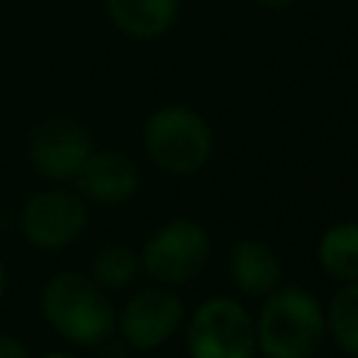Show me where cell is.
Returning <instances> with one entry per match:
<instances>
[{
    "mask_svg": "<svg viewBox=\"0 0 358 358\" xmlns=\"http://www.w3.org/2000/svg\"><path fill=\"white\" fill-rule=\"evenodd\" d=\"M324 336V308L302 285H277L263 296L255 319V344L263 358H313Z\"/></svg>",
    "mask_w": 358,
    "mask_h": 358,
    "instance_id": "cell-1",
    "label": "cell"
},
{
    "mask_svg": "<svg viewBox=\"0 0 358 358\" xmlns=\"http://www.w3.org/2000/svg\"><path fill=\"white\" fill-rule=\"evenodd\" d=\"M42 313L62 338L81 347L103 341L117 324V313L106 291L78 271L50 277L42 291Z\"/></svg>",
    "mask_w": 358,
    "mask_h": 358,
    "instance_id": "cell-2",
    "label": "cell"
},
{
    "mask_svg": "<svg viewBox=\"0 0 358 358\" xmlns=\"http://www.w3.org/2000/svg\"><path fill=\"white\" fill-rule=\"evenodd\" d=\"M143 148L159 171L190 176L201 171L213 154V129L190 106H162L145 120Z\"/></svg>",
    "mask_w": 358,
    "mask_h": 358,
    "instance_id": "cell-3",
    "label": "cell"
},
{
    "mask_svg": "<svg viewBox=\"0 0 358 358\" xmlns=\"http://www.w3.org/2000/svg\"><path fill=\"white\" fill-rule=\"evenodd\" d=\"M190 358H252L255 319L232 296H210L196 305L187 322Z\"/></svg>",
    "mask_w": 358,
    "mask_h": 358,
    "instance_id": "cell-4",
    "label": "cell"
},
{
    "mask_svg": "<svg viewBox=\"0 0 358 358\" xmlns=\"http://www.w3.org/2000/svg\"><path fill=\"white\" fill-rule=\"evenodd\" d=\"M210 235L193 218H173L162 224L140 252V268L162 285L190 282L210 260Z\"/></svg>",
    "mask_w": 358,
    "mask_h": 358,
    "instance_id": "cell-5",
    "label": "cell"
},
{
    "mask_svg": "<svg viewBox=\"0 0 358 358\" xmlns=\"http://www.w3.org/2000/svg\"><path fill=\"white\" fill-rule=\"evenodd\" d=\"M87 227V204L70 190H45L25 201L22 232L36 249H62Z\"/></svg>",
    "mask_w": 358,
    "mask_h": 358,
    "instance_id": "cell-6",
    "label": "cell"
},
{
    "mask_svg": "<svg viewBox=\"0 0 358 358\" xmlns=\"http://www.w3.org/2000/svg\"><path fill=\"white\" fill-rule=\"evenodd\" d=\"M182 319L185 302L179 294L168 288H145L126 302L117 327L134 350H157L176 336Z\"/></svg>",
    "mask_w": 358,
    "mask_h": 358,
    "instance_id": "cell-7",
    "label": "cell"
},
{
    "mask_svg": "<svg viewBox=\"0 0 358 358\" xmlns=\"http://www.w3.org/2000/svg\"><path fill=\"white\" fill-rule=\"evenodd\" d=\"M28 154L36 171L48 179H73L92 154L90 134L64 117H50L31 131Z\"/></svg>",
    "mask_w": 358,
    "mask_h": 358,
    "instance_id": "cell-8",
    "label": "cell"
},
{
    "mask_svg": "<svg viewBox=\"0 0 358 358\" xmlns=\"http://www.w3.org/2000/svg\"><path fill=\"white\" fill-rule=\"evenodd\" d=\"M78 190L98 204H123L140 187V168L117 151H92L73 176Z\"/></svg>",
    "mask_w": 358,
    "mask_h": 358,
    "instance_id": "cell-9",
    "label": "cell"
},
{
    "mask_svg": "<svg viewBox=\"0 0 358 358\" xmlns=\"http://www.w3.org/2000/svg\"><path fill=\"white\" fill-rule=\"evenodd\" d=\"M229 280L246 296H266L282 280L277 252L255 238H243L229 249Z\"/></svg>",
    "mask_w": 358,
    "mask_h": 358,
    "instance_id": "cell-10",
    "label": "cell"
},
{
    "mask_svg": "<svg viewBox=\"0 0 358 358\" xmlns=\"http://www.w3.org/2000/svg\"><path fill=\"white\" fill-rule=\"evenodd\" d=\"M112 25L129 39H157L176 22L179 0H103Z\"/></svg>",
    "mask_w": 358,
    "mask_h": 358,
    "instance_id": "cell-11",
    "label": "cell"
},
{
    "mask_svg": "<svg viewBox=\"0 0 358 358\" xmlns=\"http://www.w3.org/2000/svg\"><path fill=\"white\" fill-rule=\"evenodd\" d=\"M316 260L322 271L338 282L358 280V221L330 224L316 246Z\"/></svg>",
    "mask_w": 358,
    "mask_h": 358,
    "instance_id": "cell-12",
    "label": "cell"
},
{
    "mask_svg": "<svg viewBox=\"0 0 358 358\" xmlns=\"http://www.w3.org/2000/svg\"><path fill=\"white\" fill-rule=\"evenodd\" d=\"M327 333L336 347L352 358H358V280L344 282L324 308Z\"/></svg>",
    "mask_w": 358,
    "mask_h": 358,
    "instance_id": "cell-13",
    "label": "cell"
},
{
    "mask_svg": "<svg viewBox=\"0 0 358 358\" xmlns=\"http://www.w3.org/2000/svg\"><path fill=\"white\" fill-rule=\"evenodd\" d=\"M140 274V257L126 243H109L92 257V280L101 288H129Z\"/></svg>",
    "mask_w": 358,
    "mask_h": 358,
    "instance_id": "cell-14",
    "label": "cell"
},
{
    "mask_svg": "<svg viewBox=\"0 0 358 358\" xmlns=\"http://www.w3.org/2000/svg\"><path fill=\"white\" fill-rule=\"evenodd\" d=\"M0 358H28V350L14 336L0 333Z\"/></svg>",
    "mask_w": 358,
    "mask_h": 358,
    "instance_id": "cell-15",
    "label": "cell"
},
{
    "mask_svg": "<svg viewBox=\"0 0 358 358\" xmlns=\"http://www.w3.org/2000/svg\"><path fill=\"white\" fill-rule=\"evenodd\" d=\"M257 3L266 6V8H288V6H294L299 0H257Z\"/></svg>",
    "mask_w": 358,
    "mask_h": 358,
    "instance_id": "cell-16",
    "label": "cell"
},
{
    "mask_svg": "<svg viewBox=\"0 0 358 358\" xmlns=\"http://www.w3.org/2000/svg\"><path fill=\"white\" fill-rule=\"evenodd\" d=\"M3 291H6V266L0 263V299H3Z\"/></svg>",
    "mask_w": 358,
    "mask_h": 358,
    "instance_id": "cell-17",
    "label": "cell"
},
{
    "mask_svg": "<svg viewBox=\"0 0 358 358\" xmlns=\"http://www.w3.org/2000/svg\"><path fill=\"white\" fill-rule=\"evenodd\" d=\"M42 358H76V355H70V352H48Z\"/></svg>",
    "mask_w": 358,
    "mask_h": 358,
    "instance_id": "cell-18",
    "label": "cell"
}]
</instances>
